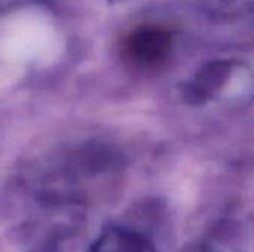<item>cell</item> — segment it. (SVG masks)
<instances>
[{"mask_svg": "<svg viewBox=\"0 0 254 252\" xmlns=\"http://www.w3.org/2000/svg\"><path fill=\"white\" fill-rule=\"evenodd\" d=\"M171 45L173 39L168 30L155 25L140 27L125 39L124 55L134 65L150 68L167 59Z\"/></svg>", "mask_w": 254, "mask_h": 252, "instance_id": "obj_1", "label": "cell"}, {"mask_svg": "<svg viewBox=\"0 0 254 252\" xmlns=\"http://www.w3.org/2000/svg\"><path fill=\"white\" fill-rule=\"evenodd\" d=\"M88 252H155V248L141 233L115 227L98 236Z\"/></svg>", "mask_w": 254, "mask_h": 252, "instance_id": "obj_2", "label": "cell"}]
</instances>
